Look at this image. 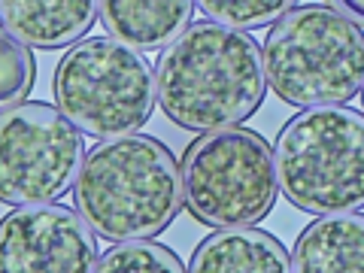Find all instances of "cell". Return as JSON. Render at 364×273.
I'll list each match as a JSON object with an SVG mask.
<instances>
[{"mask_svg":"<svg viewBox=\"0 0 364 273\" xmlns=\"http://www.w3.org/2000/svg\"><path fill=\"white\" fill-rule=\"evenodd\" d=\"M267 91L261 46L249 31L195 21L164 49L155 67V97L186 131L243 124Z\"/></svg>","mask_w":364,"mask_h":273,"instance_id":"cell-1","label":"cell"},{"mask_svg":"<svg viewBox=\"0 0 364 273\" xmlns=\"http://www.w3.org/2000/svg\"><path fill=\"white\" fill-rule=\"evenodd\" d=\"M73 200L82 222L104 240H149L182 210L179 164L155 136L100 140L82 158Z\"/></svg>","mask_w":364,"mask_h":273,"instance_id":"cell-2","label":"cell"},{"mask_svg":"<svg viewBox=\"0 0 364 273\" xmlns=\"http://www.w3.org/2000/svg\"><path fill=\"white\" fill-rule=\"evenodd\" d=\"M264 79L286 104L343 107L364 82V31L343 9L306 4L289 9L267 31Z\"/></svg>","mask_w":364,"mask_h":273,"instance_id":"cell-3","label":"cell"},{"mask_svg":"<svg viewBox=\"0 0 364 273\" xmlns=\"http://www.w3.org/2000/svg\"><path fill=\"white\" fill-rule=\"evenodd\" d=\"M273 173L298 210L355 213L364 198V116L352 107L301 109L279 128Z\"/></svg>","mask_w":364,"mask_h":273,"instance_id":"cell-4","label":"cell"},{"mask_svg":"<svg viewBox=\"0 0 364 273\" xmlns=\"http://www.w3.org/2000/svg\"><path fill=\"white\" fill-rule=\"evenodd\" d=\"M55 104L95 140L131 136L155 112V73L143 52L109 37L76 43L55 70Z\"/></svg>","mask_w":364,"mask_h":273,"instance_id":"cell-5","label":"cell"},{"mask_svg":"<svg viewBox=\"0 0 364 273\" xmlns=\"http://www.w3.org/2000/svg\"><path fill=\"white\" fill-rule=\"evenodd\" d=\"M182 203L210 228H249L267 219L279 195L273 149L249 128L210 131L191 140L179 164Z\"/></svg>","mask_w":364,"mask_h":273,"instance_id":"cell-6","label":"cell"},{"mask_svg":"<svg viewBox=\"0 0 364 273\" xmlns=\"http://www.w3.org/2000/svg\"><path fill=\"white\" fill-rule=\"evenodd\" d=\"M85 143L64 112L43 100H25L0 112V200L37 207L73 188Z\"/></svg>","mask_w":364,"mask_h":273,"instance_id":"cell-7","label":"cell"},{"mask_svg":"<svg viewBox=\"0 0 364 273\" xmlns=\"http://www.w3.org/2000/svg\"><path fill=\"white\" fill-rule=\"evenodd\" d=\"M97 240L64 203L18 207L0 219V273H95Z\"/></svg>","mask_w":364,"mask_h":273,"instance_id":"cell-8","label":"cell"},{"mask_svg":"<svg viewBox=\"0 0 364 273\" xmlns=\"http://www.w3.org/2000/svg\"><path fill=\"white\" fill-rule=\"evenodd\" d=\"M97 18L91 0H0V25L37 49H64L85 37Z\"/></svg>","mask_w":364,"mask_h":273,"instance_id":"cell-9","label":"cell"},{"mask_svg":"<svg viewBox=\"0 0 364 273\" xmlns=\"http://www.w3.org/2000/svg\"><path fill=\"white\" fill-rule=\"evenodd\" d=\"M291 273H364V215L334 213L306 225L294 243Z\"/></svg>","mask_w":364,"mask_h":273,"instance_id":"cell-10","label":"cell"},{"mask_svg":"<svg viewBox=\"0 0 364 273\" xmlns=\"http://www.w3.org/2000/svg\"><path fill=\"white\" fill-rule=\"evenodd\" d=\"M97 16L109 31V40H119L136 52H155L170 46L195 16L188 0H107L97 4Z\"/></svg>","mask_w":364,"mask_h":273,"instance_id":"cell-11","label":"cell"},{"mask_svg":"<svg viewBox=\"0 0 364 273\" xmlns=\"http://www.w3.org/2000/svg\"><path fill=\"white\" fill-rule=\"evenodd\" d=\"M186 273H291V258L261 228H225L195 249Z\"/></svg>","mask_w":364,"mask_h":273,"instance_id":"cell-12","label":"cell"},{"mask_svg":"<svg viewBox=\"0 0 364 273\" xmlns=\"http://www.w3.org/2000/svg\"><path fill=\"white\" fill-rule=\"evenodd\" d=\"M95 273H186L176 252L161 243L131 240L116 243L97 258Z\"/></svg>","mask_w":364,"mask_h":273,"instance_id":"cell-13","label":"cell"},{"mask_svg":"<svg viewBox=\"0 0 364 273\" xmlns=\"http://www.w3.org/2000/svg\"><path fill=\"white\" fill-rule=\"evenodd\" d=\"M33 79H37L33 52L0 25V112L25 104Z\"/></svg>","mask_w":364,"mask_h":273,"instance_id":"cell-14","label":"cell"},{"mask_svg":"<svg viewBox=\"0 0 364 273\" xmlns=\"http://www.w3.org/2000/svg\"><path fill=\"white\" fill-rule=\"evenodd\" d=\"M198 6L215 25L246 31V28L273 25V21L282 18L298 4H289V0H203Z\"/></svg>","mask_w":364,"mask_h":273,"instance_id":"cell-15","label":"cell"}]
</instances>
